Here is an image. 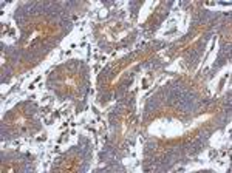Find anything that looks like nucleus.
Here are the masks:
<instances>
[{
	"mask_svg": "<svg viewBox=\"0 0 232 173\" xmlns=\"http://www.w3.org/2000/svg\"><path fill=\"white\" fill-rule=\"evenodd\" d=\"M158 107H159V101H158L156 97H150V99L147 101V105H146V115H149L150 111L156 110Z\"/></svg>",
	"mask_w": 232,
	"mask_h": 173,
	"instance_id": "f257e3e1",
	"label": "nucleus"
},
{
	"mask_svg": "<svg viewBox=\"0 0 232 173\" xmlns=\"http://www.w3.org/2000/svg\"><path fill=\"white\" fill-rule=\"evenodd\" d=\"M152 151H155V144H153V142H150V144L147 145V148H146V153H147V155L152 153Z\"/></svg>",
	"mask_w": 232,
	"mask_h": 173,
	"instance_id": "f03ea898",
	"label": "nucleus"
}]
</instances>
